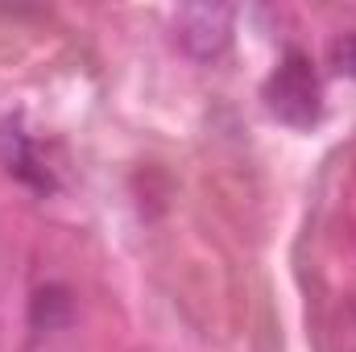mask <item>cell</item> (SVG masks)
<instances>
[{
  "mask_svg": "<svg viewBox=\"0 0 356 352\" xmlns=\"http://www.w3.org/2000/svg\"><path fill=\"white\" fill-rule=\"evenodd\" d=\"M266 108L290 129H311L319 120L323 91H319V75L307 54L290 50L277 63V71L266 79Z\"/></svg>",
  "mask_w": 356,
  "mask_h": 352,
  "instance_id": "6da1fadb",
  "label": "cell"
},
{
  "mask_svg": "<svg viewBox=\"0 0 356 352\" xmlns=\"http://www.w3.org/2000/svg\"><path fill=\"white\" fill-rule=\"evenodd\" d=\"M236 8L228 4H182L175 13V38L195 63H216L232 46Z\"/></svg>",
  "mask_w": 356,
  "mask_h": 352,
  "instance_id": "7a4b0ae2",
  "label": "cell"
},
{
  "mask_svg": "<svg viewBox=\"0 0 356 352\" xmlns=\"http://www.w3.org/2000/svg\"><path fill=\"white\" fill-rule=\"evenodd\" d=\"M0 162L8 166V175L21 178V182L33 186V191H50V186H54V178L46 170L38 145H33L17 125H0Z\"/></svg>",
  "mask_w": 356,
  "mask_h": 352,
  "instance_id": "3957f363",
  "label": "cell"
},
{
  "mask_svg": "<svg viewBox=\"0 0 356 352\" xmlns=\"http://www.w3.org/2000/svg\"><path fill=\"white\" fill-rule=\"evenodd\" d=\"M336 67H340L348 79H356V33H348L344 42H336Z\"/></svg>",
  "mask_w": 356,
  "mask_h": 352,
  "instance_id": "277c9868",
  "label": "cell"
}]
</instances>
